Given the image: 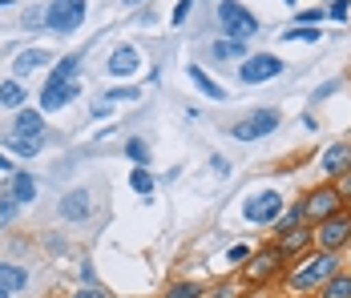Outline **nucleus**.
<instances>
[{
  "instance_id": "45",
  "label": "nucleus",
  "mask_w": 351,
  "mask_h": 298,
  "mask_svg": "<svg viewBox=\"0 0 351 298\" xmlns=\"http://www.w3.org/2000/svg\"><path fill=\"white\" fill-rule=\"evenodd\" d=\"M4 4H12V0H0V8H4Z\"/></svg>"
},
{
  "instance_id": "25",
  "label": "nucleus",
  "mask_w": 351,
  "mask_h": 298,
  "mask_svg": "<svg viewBox=\"0 0 351 298\" xmlns=\"http://www.w3.org/2000/svg\"><path fill=\"white\" fill-rule=\"evenodd\" d=\"M162 298H206V286L202 282H190V278H182L174 286H166V295Z\"/></svg>"
},
{
  "instance_id": "22",
  "label": "nucleus",
  "mask_w": 351,
  "mask_h": 298,
  "mask_svg": "<svg viewBox=\"0 0 351 298\" xmlns=\"http://www.w3.org/2000/svg\"><path fill=\"white\" fill-rule=\"evenodd\" d=\"M319 298H351V270H339L331 282H323Z\"/></svg>"
},
{
  "instance_id": "16",
  "label": "nucleus",
  "mask_w": 351,
  "mask_h": 298,
  "mask_svg": "<svg viewBox=\"0 0 351 298\" xmlns=\"http://www.w3.org/2000/svg\"><path fill=\"white\" fill-rule=\"evenodd\" d=\"M186 77H190V85H194V89H198L202 97H210V101H226V89H222V85H218V81H214V77H210V73H206L202 65H190V69H186Z\"/></svg>"
},
{
  "instance_id": "30",
  "label": "nucleus",
  "mask_w": 351,
  "mask_h": 298,
  "mask_svg": "<svg viewBox=\"0 0 351 298\" xmlns=\"http://www.w3.org/2000/svg\"><path fill=\"white\" fill-rule=\"evenodd\" d=\"M21 25H25V29H45V25H49V8H45V4L29 8V12L21 16Z\"/></svg>"
},
{
  "instance_id": "39",
  "label": "nucleus",
  "mask_w": 351,
  "mask_h": 298,
  "mask_svg": "<svg viewBox=\"0 0 351 298\" xmlns=\"http://www.w3.org/2000/svg\"><path fill=\"white\" fill-rule=\"evenodd\" d=\"M73 298H106V290H101V286H81Z\"/></svg>"
},
{
  "instance_id": "24",
  "label": "nucleus",
  "mask_w": 351,
  "mask_h": 298,
  "mask_svg": "<svg viewBox=\"0 0 351 298\" xmlns=\"http://www.w3.org/2000/svg\"><path fill=\"white\" fill-rule=\"evenodd\" d=\"M77 69H81V57H77V53H69V57H61V61L53 65L49 81H77Z\"/></svg>"
},
{
  "instance_id": "4",
  "label": "nucleus",
  "mask_w": 351,
  "mask_h": 298,
  "mask_svg": "<svg viewBox=\"0 0 351 298\" xmlns=\"http://www.w3.org/2000/svg\"><path fill=\"white\" fill-rule=\"evenodd\" d=\"M287 266H291V258L282 254L275 242H267L263 250H254V254H250V262H246V282L263 286V282H271V278H282V274H287Z\"/></svg>"
},
{
  "instance_id": "1",
  "label": "nucleus",
  "mask_w": 351,
  "mask_h": 298,
  "mask_svg": "<svg viewBox=\"0 0 351 298\" xmlns=\"http://www.w3.org/2000/svg\"><path fill=\"white\" fill-rule=\"evenodd\" d=\"M339 270H343L339 254H331V250H307L303 258H295V262L287 266L282 282H287V290H295V295H311V290L319 295V286L331 282Z\"/></svg>"
},
{
  "instance_id": "15",
  "label": "nucleus",
  "mask_w": 351,
  "mask_h": 298,
  "mask_svg": "<svg viewBox=\"0 0 351 298\" xmlns=\"http://www.w3.org/2000/svg\"><path fill=\"white\" fill-rule=\"evenodd\" d=\"M12 133L16 137H40L45 133V113L40 109H16V117H12Z\"/></svg>"
},
{
  "instance_id": "29",
  "label": "nucleus",
  "mask_w": 351,
  "mask_h": 298,
  "mask_svg": "<svg viewBox=\"0 0 351 298\" xmlns=\"http://www.w3.org/2000/svg\"><path fill=\"white\" fill-rule=\"evenodd\" d=\"M282 40H299V45H315L323 40L319 29H307V25H295V29H282Z\"/></svg>"
},
{
  "instance_id": "26",
  "label": "nucleus",
  "mask_w": 351,
  "mask_h": 298,
  "mask_svg": "<svg viewBox=\"0 0 351 298\" xmlns=\"http://www.w3.org/2000/svg\"><path fill=\"white\" fill-rule=\"evenodd\" d=\"M130 186H134V194H154V186H158V177H154V169L149 166H138L134 173H130Z\"/></svg>"
},
{
  "instance_id": "23",
  "label": "nucleus",
  "mask_w": 351,
  "mask_h": 298,
  "mask_svg": "<svg viewBox=\"0 0 351 298\" xmlns=\"http://www.w3.org/2000/svg\"><path fill=\"white\" fill-rule=\"evenodd\" d=\"M299 226H307V222H303V206L291 201V206L279 214V222H275V234H291V230H299Z\"/></svg>"
},
{
  "instance_id": "36",
  "label": "nucleus",
  "mask_w": 351,
  "mask_h": 298,
  "mask_svg": "<svg viewBox=\"0 0 351 298\" xmlns=\"http://www.w3.org/2000/svg\"><path fill=\"white\" fill-rule=\"evenodd\" d=\"M190 12H194V0H178V4H174V16H170V21H174V25H186V16H190Z\"/></svg>"
},
{
  "instance_id": "17",
  "label": "nucleus",
  "mask_w": 351,
  "mask_h": 298,
  "mask_svg": "<svg viewBox=\"0 0 351 298\" xmlns=\"http://www.w3.org/2000/svg\"><path fill=\"white\" fill-rule=\"evenodd\" d=\"M210 57L214 61H239L243 65L246 57H250V45L246 40H230V36H218L210 45Z\"/></svg>"
},
{
  "instance_id": "12",
  "label": "nucleus",
  "mask_w": 351,
  "mask_h": 298,
  "mask_svg": "<svg viewBox=\"0 0 351 298\" xmlns=\"http://www.w3.org/2000/svg\"><path fill=\"white\" fill-rule=\"evenodd\" d=\"M275 246L295 262V258H303L307 250H315V230H311V226H299V230H291V234H275Z\"/></svg>"
},
{
  "instance_id": "20",
  "label": "nucleus",
  "mask_w": 351,
  "mask_h": 298,
  "mask_svg": "<svg viewBox=\"0 0 351 298\" xmlns=\"http://www.w3.org/2000/svg\"><path fill=\"white\" fill-rule=\"evenodd\" d=\"M8 194L21 201V206H29V201L36 198V177H33V173H25V169H16V173H12V182H8Z\"/></svg>"
},
{
  "instance_id": "37",
  "label": "nucleus",
  "mask_w": 351,
  "mask_h": 298,
  "mask_svg": "<svg viewBox=\"0 0 351 298\" xmlns=\"http://www.w3.org/2000/svg\"><path fill=\"white\" fill-rule=\"evenodd\" d=\"M210 169L218 177H230V158H222V153H210Z\"/></svg>"
},
{
  "instance_id": "3",
  "label": "nucleus",
  "mask_w": 351,
  "mask_h": 298,
  "mask_svg": "<svg viewBox=\"0 0 351 298\" xmlns=\"http://www.w3.org/2000/svg\"><path fill=\"white\" fill-rule=\"evenodd\" d=\"M299 206H303V222H307V226H319V222H327L331 214L348 210V198L339 194L335 182H323L315 190H307V194L299 198Z\"/></svg>"
},
{
  "instance_id": "40",
  "label": "nucleus",
  "mask_w": 351,
  "mask_h": 298,
  "mask_svg": "<svg viewBox=\"0 0 351 298\" xmlns=\"http://www.w3.org/2000/svg\"><path fill=\"white\" fill-rule=\"evenodd\" d=\"M335 186H339V194H343V198L351 201V173H348V177H343V182H335Z\"/></svg>"
},
{
  "instance_id": "19",
  "label": "nucleus",
  "mask_w": 351,
  "mask_h": 298,
  "mask_svg": "<svg viewBox=\"0 0 351 298\" xmlns=\"http://www.w3.org/2000/svg\"><path fill=\"white\" fill-rule=\"evenodd\" d=\"M0 290H8V295L29 290V270L25 266H12V262H0Z\"/></svg>"
},
{
  "instance_id": "31",
  "label": "nucleus",
  "mask_w": 351,
  "mask_h": 298,
  "mask_svg": "<svg viewBox=\"0 0 351 298\" xmlns=\"http://www.w3.org/2000/svg\"><path fill=\"white\" fill-rule=\"evenodd\" d=\"M327 21L348 25V21H351V0H331V4H327Z\"/></svg>"
},
{
  "instance_id": "11",
  "label": "nucleus",
  "mask_w": 351,
  "mask_h": 298,
  "mask_svg": "<svg viewBox=\"0 0 351 298\" xmlns=\"http://www.w3.org/2000/svg\"><path fill=\"white\" fill-rule=\"evenodd\" d=\"M81 93V81H45L40 89V113H61Z\"/></svg>"
},
{
  "instance_id": "6",
  "label": "nucleus",
  "mask_w": 351,
  "mask_h": 298,
  "mask_svg": "<svg viewBox=\"0 0 351 298\" xmlns=\"http://www.w3.org/2000/svg\"><path fill=\"white\" fill-rule=\"evenodd\" d=\"M311 230H315V250H331V254H339L343 246H351V210L331 214L327 222H319V226H311Z\"/></svg>"
},
{
  "instance_id": "32",
  "label": "nucleus",
  "mask_w": 351,
  "mask_h": 298,
  "mask_svg": "<svg viewBox=\"0 0 351 298\" xmlns=\"http://www.w3.org/2000/svg\"><path fill=\"white\" fill-rule=\"evenodd\" d=\"M16 210H21V201L4 190V194H0V226H8V222L16 218Z\"/></svg>"
},
{
  "instance_id": "47",
  "label": "nucleus",
  "mask_w": 351,
  "mask_h": 298,
  "mask_svg": "<svg viewBox=\"0 0 351 298\" xmlns=\"http://www.w3.org/2000/svg\"><path fill=\"white\" fill-rule=\"evenodd\" d=\"M214 4H218V0H214Z\"/></svg>"
},
{
  "instance_id": "44",
  "label": "nucleus",
  "mask_w": 351,
  "mask_h": 298,
  "mask_svg": "<svg viewBox=\"0 0 351 298\" xmlns=\"http://www.w3.org/2000/svg\"><path fill=\"white\" fill-rule=\"evenodd\" d=\"M282 4H299V0H282Z\"/></svg>"
},
{
  "instance_id": "41",
  "label": "nucleus",
  "mask_w": 351,
  "mask_h": 298,
  "mask_svg": "<svg viewBox=\"0 0 351 298\" xmlns=\"http://www.w3.org/2000/svg\"><path fill=\"white\" fill-rule=\"evenodd\" d=\"M0 173H8V177H12V173H16V166H12V162H8V158H4V153H0Z\"/></svg>"
},
{
  "instance_id": "9",
  "label": "nucleus",
  "mask_w": 351,
  "mask_h": 298,
  "mask_svg": "<svg viewBox=\"0 0 351 298\" xmlns=\"http://www.w3.org/2000/svg\"><path fill=\"white\" fill-rule=\"evenodd\" d=\"M282 73H287L282 57H275V53H250L243 65H239V81L243 85H267V81H275Z\"/></svg>"
},
{
  "instance_id": "38",
  "label": "nucleus",
  "mask_w": 351,
  "mask_h": 298,
  "mask_svg": "<svg viewBox=\"0 0 351 298\" xmlns=\"http://www.w3.org/2000/svg\"><path fill=\"white\" fill-rule=\"evenodd\" d=\"M89 113H93V121H106L109 113H113V105H109V101H101V105H93Z\"/></svg>"
},
{
  "instance_id": "21",
  "label": "nucleus",
  "mask_w": 351,
  "mask_h": 298,
  "mask_svg": "<svg viewBox=\"0 0 351 298\" xmlns=\"http://www.w3.org/2000/svg\"><path fill=\"white\" fill-rule=\"evenodd\" d=\"M25 101H29V93H25V85H21L16 77L0 81V105H4V109H25Z\"/></svg>"
},
{
  "instance_id": "7",
  "label": "nucleus",
  "mask_w": 351,
  "mask_h": 298,
  "mask_svg": "<svg viewBox=\"0 0 351 298\" xmlns=\"http://www.w3.org/2000/svg\"><path fill=\"white\" fill-rule=\"evenodd\" d=\"M279 125H282L279 109H254V113H246L243 121L230 125V137L234 141H263V137H271Z\"/></svg>"
},
{
  "instance_id": "14",
  "label": "nucleus",
  "mask_w": 351,
  "mask_h": 298,
  "mask_svg": "<svg viewBox=\"0 0 351 298\" xmlns=\"http://www.w3.org/2000/svg\"><path fill=\"white\" fill-rule=\"evenodd\" d=\"M57 210H61L65 222H85V218L93 214V194H89V190H69Z\"/></svg>"
},
{
  "instance_id": "10",
  "label": "nucleus",
  "mask_w": 351,
  "mask_h": 298,
  "mask_svg": "<svg viewBox=\"0 0 351 298\" xmlns=\"http://www.w3.org/2000/svg\"><path fill=\"white\" fill-rule=\"evenodd\" d=\"M319 173L327 182H343L351 173V141H331L323 149V158H319Z\"/></svg>"
},
{
  "instance_id": "18",
  "label": "nucleus",
  "mask_w": 351,
  "mask_h": 298,
  "mask_svg": "<svg viewBox=\"0 0 351 298\" xmlns=\"http://www.w3.org/2000/svg\"><path fill=\"white\" fill-rule=\"evenodd\" d=\"M45 65H53V57H49L45 49H25V53L12 61V77L21 81V77H29V73H36V69H45Z\"/></svg>"
},
{
  "instance_id": "8",
  "label": "nucleus",
  "mask_w": 351,
  "mask_h": 298,
  "mask_svg": "<svg viewBox=\"0 0 351 298\" xmlns=\"http://www.w3.org/2000/svg\"><path fill=\"white\" fill-rule=\"evenodd\" d=\"M282 210H287V201H282L279 190H258V194H250V198H246L243 218H246V222H254V226H275Z\"/></svg>"
},
{
  "instance_id": "42",
  "label": "nucleus",
  "mask_w": 351,
  "mask_h": 298,
  "mask_svg": "<svg viewBox=\"0 0 351 298\" xmlns=\"http://www.w3.org/2000/svg\"><path fill=\"white\" fill-rule=\"evenodd\" d=\"M210 298H234V286H218Z\"/></svg>"
},
{
  "instance_id": "2",
  "label": "nucleus",
  "mask_w": 351,
  "mask_h": 298,
  "mask_svg": "<svg viewBox=\"0 0 351 298\" xmlns=\"http://www.w3.org/2000/svg\"><path fill=\"white\" fill-rule=\"evenodd\" d=\"M214 16H218V25H222V36H230V40H254L258 29H263V21L254 16V8H246L243 0H218L214 4Z\"/></svg>"
},
{
  "instance_id": "43",
  "label": "nucleus",
  "mask_w": 351,
  "mask_h": 298,
  "mask_svg": "<svg viewBox=\"0 0 351 298\" xmlns=\"http://www.w3.org/2000/svg\"><path fill=\"white\" fill-rule=\"evenodd\" d=\"M125 8H141V4H149V0H121Z\"/></svg>"
},
{
  "instance_id": "48",
  "label": "nucleus",
  "mask_w": 351,
  "mask_h": 298,
  "mask_svg": "<svg viewBox=\"0 0 351 298\" xmlns=\"http://www.w3.org/2000/svg\"><path fill=\"white\" fill-rule=\"evenodd\" d=\"M327 4H331V0H327Z\"/></svg>"
},
{
  "instance_id": "28",
  "label": "nucleus",
  "mask_w": 351,
  "mask_h": 298,
  "mask_svg": "<svg viewBox=\"0 0 351 298\" xmlns=\"http://www.w3.org/2000/svg\"><path fill=\"white\" fill-rule=\"evenodd\" d=\"M125 158H130L134 166H149V145H145L141 137H125Z\"/></svg>"
},
{
  "instance_id": "34",
  "label": "nucleus",
  "mask_w": 351,
  "mask_h": 298,
  "mask_svg": "<svg viewBox=\"0 0 351 298\" xmlns=\"http://www.w3.org/2000/svg\"><path fill=\"white\" fill-rule=\"evenodd\" d=\"M339 89H343V81H327V85H319L315 93H311V101H327V97H335V93H339Z\"/></svg>"
},
{
  "instance_id": "27",
  "label": "nucleus",
  "mask_w": 351,
  "mask_h": 298,
  "mask_svg": "<svg viewBox=\"0 0 351 298\" xmlns=\"http://www.w3.org/2000/svg\"><path fill=\"white\" fill-rule=\"evenodd\" d=\"M4 145H8V149H12V153H21V158H36V153H40V145H45V141H40V137H8V141H4Z\"/></svg>"
},
{
  "instance_id": "13",
  "label": "nucleus",
  "mask_w": 351,
  "mask_h": 298,
  "mask_svg": "<svg viewBox=\"0 0 351 298\" xmlns=\"http://www.w3.org/2000/svg\"><path fill=\"white\" fill-rule=\"evenodd\" d=\"M138 69H141V53L134 49V45H117V49L109 53V61H106V73L109 77H121V81L134 77Z\"/></svg>"
},
{
  "instance_id": "5",
  "label": "nucleus",
  "mask_w": 351,
  "mask_h": 298,
  "mask_svg": "<svg viewBox=\"0 0 351 298\" xmlns=\"http://www.w3.org/2000/svg\"><path fill=\"white\" fill-rule=\"evenodd\" d=\"M45 8H49V25L45 29L61 36L77 33L85 25V16H89V0H49Z\"/></svg>"
},
{
  "instance_id": "33",
  "label": "nucleus",
  "mask_w": 351,
  "mask_h": 298,
  "mask_svg": "<svg viewBox=\"0 0 351 298\" xmlns=\"http://www.w3.org/2000/svg\"><path fill=\"white\" fill-rule=\"evenodd\" d=\"M106 101L109 105H117V101H138V89H134V85H117V89L106 93Z\"/></svg>"
},
{
  "instance_id": "35",
  "label": "nucleus",
  "mask_w": 351,
  "mask_h": 298,
  "mask_svg": "<svg viewBox=\"0 0 351 298\" xmlns=\"http://www.w3.org/2000/svg\"><path fill=\"white\" fill-rule=\"evenodd\" d=\"M250 254H254L250 246H230V250H226V262H234V266H246V262H250Z\"/></svg>"
},
{
  "instance_id": "46",
  "label": "nucleus",
  "mask_w": 351,
  "mask_h": 298,
  "mask_svg": "<svg viewBox=\"0 0 351 298\" xmlns=\"http://www.w3.org/2000/svg\"><path fill=\"white\" fill-rule=\"evenodd\" d=\"M0 298H8V290H0Z\"/></svg>"
}]
</instances>
